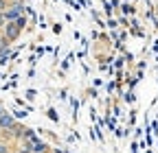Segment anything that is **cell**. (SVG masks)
<instances>
[{
    "label": "cell",
    "instance_id": "cell-1",
    "mask_svg": "<svg viewBox=\"0 0 158 153\" xmlns=\"http://www.w3.org/2000/svg\"><path fill=\"white\" fill-rule=\"evenodd\" d=\"M22 13H24V2H9L7 9L2 11V15H5V20H7V22L18 20V18L22 15Z\"/></svg>",
    "mask_w": 158,
    "mask_h": 153
},
{
    "label": "cell",
    "instance_id": "cell-2",
    "mask_svg": "<svg viewBox=\"0 0 158 153\" xmlns=\"http://www.w3.org/2000/svg\"><path fill=\"white\" fill-rule=\"evenodd\" d=\"M20 33H22V31L15 26V22H7L5 29H2V35H5V40H7V42H15L18 37H20Z\"/></svg>",
    "mask_w": 158,
    "mask_h": 153
},
{
    "label": "cell",
    "instance_id": "cell-3",
    "mask_svg": "<svg viewBox=\"0 0 158 153\" xmlns=\"http://www.w3.org/2000/svg\"><path fill=\"white\" fill-rule=\"evenodd\" d=\"M15 123H18V120L11 116L9 112H2V114H0V131H9Z\"/></svg>",
    "mask_w": 158,
    "mask_h": 153
},
{
    "label": "cell",
    "instance_id": "cell-4",
    "mask_svg": "<svg viewBox=\"0 0 158 153\" xmlns=\"http://www.w3.org/2000/svg\"><path fill=\"white\" fill-rule=\"evenodd\" d=\"M29 147H31V153H48V151H51V147H48L46 142L37 140V138L29 140Z\"/></svg>",
    "mask_w": 158,
    "mask_h": 153
},
{
    "label": "cell",
    "instance_id": "cell-5",
    "mask_svg": "<svg viewBox=\"0 0 158 153\" xmlns=\"http://www.w3.org/2000/svg\"><path fill=\"white\" fill-rule=\"evenodd\" d=\"M13 22H15V26H18L20 31H22V29H24V24H27V18H24V15H20L18 20H13Z\"/></svg>",
    "mask_w": 158,
    "mask_h": 153
},
{
    "label": "cell",
    "instance_id": "cell-6",
    "mask_svg": "<svg viewBox=\"0 0 158 153\" xmlns=\"http://www.w3.org/2000/svg\"><path fill=\"white\" fill-rule=\"evenodd\" d=\"M7 5H9V0H0V13L7 9Z\"/></svg>",
    "mask_w": 158,
    "mask_h": 153
},
{
    "label": "cell",
    "instance_id": "cell-7",
    "mask_svg": "<svg viewBox=\"0 0 158 153\" xmlns=\"http://www.w3.org/2000/svg\"><path fill=\"white\" fill-rule=\"evenodd\" d=\"M5 24H7V20H5V15H2V13H0V31H2V29H5Z\"/></svg>",
    "mask_w": 158,
    "mask_h": 153
},
{
    "label": "cell",
    "instance_id": "cell-8",
    "mask_svg": "<svg viewBox=\"0 0 158 153\" xmlns=\"http://www.w3.org/2000/svg\"><path fill=\"white\" fill-rule=\"evenodd\" d=\"M2 112H5V107H2V103H0V114H2Z\"/></svg>",
    "mask_w": 158,
    "mask_h": 153
},
{
    "label": "cell",
    "instance_id": "cell-9",
    "mask_svg": "<svg viewBox=\"0 0 158 153\" xmlns=\"http://www.w3.org/2000/svg\"><path fill=\"white\" fill-rule=\"evenodd\" d=\"M0 136H2V131H0Z\"/></svg>",
    "mask_w": 158,
    "mask_h": 153
},
{
    "label": "cell",
    "instance_id": "cell-10",
    "mask_svg": "<svg viewBox=\"0 0 158 153\" xmlns=\"http://www.w3.org/2000/svg\"><path fill=\"white\" fill-rule=\"evenodd\" d=\"M48 153H51V151H48Z\"/></svg>",
    "mask_w": 158,
    "mask_h": 153
}]
</instances>
